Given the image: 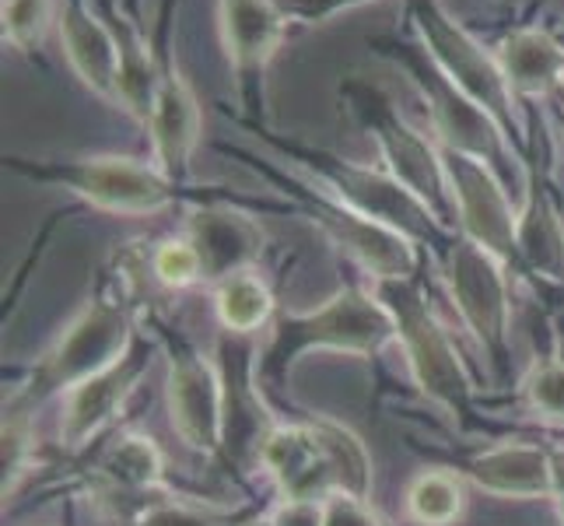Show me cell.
<instances>
[{
    "label": "cell",
    "instance_id": "6da1fadb",
    "mask_svg": "<svg viewBox=\"0 0 564 526\" xmlns=\"http://www.w3.org/2000/svg\"><path fill=\"white\" fill-rule=\"evenodd\" d=\"M133 341H138V330H133L130 288L127 278H116L112 288H102L99 296L88 299L53 347L32 365L29 383L18 389L11 404L32 411V404H43L56 394L67 397L74 386L120 362Z\"/></svg>",
    "mask_w": 564,
    "mask_h": 526
},
{
    "label": "cell",
    "instance_id": "7a4b0ae2",
    "mask_svg": "<svg viewBox=\"0 0 564 526\" xmlns=\"http://www.w3.org/2000/svg\"><path fill=\"white\" fill-rule=\"evenodd\" d=\"M397 341V323L389 309L376 299V291L347 285L334 291L323 305L305 309V313H284L260 351L257 379L281 383L291 365L308 351H347V355H379V351Z\"/></svg>",
    "mask_w": 564,
    "mask_h": 526
},
{
    "label": "cell",
    "instance_id": "3957f363",
    "mask_svg": "<svg viewBox=\"0 0 564 526\" xmlns=\"http://www.w3.org/2000/svg\"><path fill=\"white\" fill-rule=\"evenodd\" d=\"M376 299L389 309L397 323V341L411 365V376L421 394L438 404L442 411L463 418L470 411L474 383L466 376V365L456 355L449 330L442 326L435 309L427 305L421 281H379Z\"/></svg>",
    "mask_w": 564,
    "mask_h": 526
},
{
    "label": "cell",
    "instance_id": "277c9868",
    "mask_svg": "<svg viewBox=\"0 0 564 526\" xmlns=\"http://www.w3.org/2000/svg\"><path fill=\"white\" fill-rule=\"evenodd\" d=\"M411 22L435 67L449 77L466 99L491 116L505 138L519 141L522 138L519 112H516L519 99L498 64V53L484 50L438 0H411Z\"/></svg>",
    "mask_w": 564,
    "mask_h": 526
},
{
    "label": "cell",
    "instance_id": "5b68a950",
    "mask_svg": "<svg viewBox=\"0 0 564 526\" xmlns=\"http://www.w3.org/2000/svg\"><path fill=\"white\" fill-rule=\"evenodd\" d=\"M347 106L358 112L365 130H372V138L382 151L386 172L397 183H403L414 197L435 214V222L453 232L459 225L456 218V197L449 186V172H445L438 141H427L417 133L403 116L393 109V103L382 92L368 85H351L347 88Z\"/></svg>",
    "mask_w": 564,
    "mask_h": 526
},
{
    "label": "cell",
    "instance_id": "8992f818",
    "mask_svg": "<svg viewBox=\"0 0 564 526\" xmlns=\"http://www.w3.org/2000/svg\"><path fill=\"white\" fill-rule=\"evenodd\" d=\"M386 46L393 50V61L411 74V82L424 95L438 148L470 154V159L491 165L509 183L516 175V151L491 116L466 99L449 77L435 67L424 46H406V43H386Z\"/></svg>",
    "mask_w": 564,
    "mask_h": 526
},
{
    "label": "cell",
    "instance_id": "52a82bcc",
    "mask_svg": "<svg viewBox=\"0 0 564 526\" xmlns=\"http://www.w3.org/2000/svg\"><path fill=\"white\" fill-rule=\"evenodd\" d=\"M8 165L22 175H32V180L64 186L74 197H82L91 207L109 214H159L176 201L180 190V183H172L159 165L120 159V154H95V159H70V162H35V165L11 159Z\"/></svg>",
    "mask_w": 564,
    "mask_h": 526
},
{
    "label": "cell",
    "instance_id": "ba28073f",
    "mask_svg": "<svg viewBox=\"0 0 564 526\" xmlns=\"http://www.w3.org/2000/svg\"><path fill=\"white\" fill-rule=\"evenodd\" d=\"M295 159L316 175V183L326 186L329 197H337L340 204L355 207L365 218H376L389 228L403 232L406 239H414L417 246H438L449 232H445L435 214L427 211L411 190L403 183H397L389 172L379 169H368L358 165L351 159H340V154H329V151H308V148H288Z\"/></svg>",
    "mask_w": 564,
    "mask_h": 526
},
{
    "label": "cell",
    "instance_id": "9c48e42d",
    "mask_svg": "<svg viewBox=\"0 0 564 526\" xmlns=\"http://www.w3.org/2000/svg\"><path fill=\"white\" fill-rule=\"evenodd\" d=\"M445 285L459 309L466 330L477 337L495 373L505 376L512 358V299H509V267L495 253L480 249L466 236H453L445 249Z\"/></svg>",
    "mask_w": 564,
    "mask_h": 526
},
{
    "label": "cell",
    "instance_id": "30bf717a",
    "mask_svg": "<svg viewBox=\"0 0 564 526\" xmlns=\"http://www.w3.org/2000/svg\"><path fill=\"white\" fill-rule=\"evenodd\" d=\"M169 415L193 453L225 457V379L221 368L186 337L169 341Z\"/></svg>",
    "mask_w": 564,
    "mask_h": 526
},
{
    "label": "cell",
    "instance_id": "8fae6325",
    "mask_svg": "<svg viewBox=\"0 0 564 526\" xmlns=\"http://www.w3.org/2000/svg\"><path fill=\"white\" fill-rule=\"evenodd\" d=\"M302 204L329 239H334L347 257L358 260L365 275L379 281H414L417 278V243L406 239L403 232L389 228L376 218H365L355 207L340 204L329 193H316L302 186Z\"/></svg>",
    "mask_w": 564,
    "mask_h": 526
},
{
    "label": "cell",
    "instance_id": "7c38bea8",
    "mask_svg": "<svg viewBox=\"0 0 564 526\" xmlns=\"http://www.w3.org/2000/svg\"><path fill=\"white\" fill-rule=\"evenodd\" d=\"M445 172H449V186L456 197V218H459V236L477 243L480 249L495 253V257L516 270V225L519 211L512 207L509 193H505V180L470 154H459L449 148H438Z\"/></svg>",
    "mask_w": 564,
    "mask_h": 526
},
{
    "label": "cell",
    "instance_id": "4fadbf2b",
    "mask_svg": "<svg viewBox=\"0 0 564 526\" xmlns=\"http://www.w3.org/2000/svg\"><path fill=\"white\" fill-rule=\"evenodd\" d=\"M218 18L239 99L249 112H257L263 106L267 67L284 43L288 11L278 0H218Z\"/></svg>",
    "mask_w": 564,
    "mask_h": 526
},
{
    "label": "cell",
    "instance_id": "5bb4252c",
    "mask_svg": "<svg viewBox=\"0 0 564 526\" xmlns=\"http://www.w3.org/2000/svg\"><path fill=\"white\" fill-rule=\"evenodd\" d=\"M148 368H151V344L148 337L138 334V341L127 347V355L120 362H112L99 376H91L70 389L64 397V418H61V446L67 453L85 450L91 439H99L106 432L109 421L123 411V404L144 379Z\"/></svg>",
    "mask_w": 564,
    "mask_h": 526
},
{
    "label": "cell",
    "instance_id": "9a60e30c",
    "mask_svg": "<svg viewBox=\"0 0 564 526\" xmlns=\"http://www.w3.org/2000/svg\"><path fill=\"white\" fill-rule=\"evenodd\" d=\"M186 239L193 243L207 285L252 270L263 253V228L249 214L225 204H200L186 214Z\"/></svg>",
    "mask_w": 564,
    "mask_h": 526
},
{
    "label": "cell",
    "instance_id": "2e32d148",
    "mask_svg": "<svg viewBox=\"0 0 564 526\" xmlns=\"http://www.w3.org/2000/svg\"><path fill=\"white\" fill-rule=\"evenodd\" d=\"M148 138L154 151V165L172 183H183L189 175L193 151L200 144V106L172 56L162 61V85L148 116Z\"/></svg>",
    "mask_w": 564,
    "mask_h": 526
},
{
    "label": "cell",
    "instance_id": "e0dca14e",
    "mask_svg": "<svg viewBox=\"0 0 564 526\" xmlns=\"http://www.w3.org/2000/svg\"><path fill=\"white\" fill-rule=\"evenodd\" d=\"M260 466L284 498L326 502L337 492L313 425H274L260 446Z\"/></svg>",
    "mask_w": 564,
    "mask_h": 526
},
{
    "label": "cell",
    "instance_id": "ac0fdd59",
    "mask_svg": "<svg viewBox=\"0 0 564 526\" xmlns=\"http://www.w3.org/2000/svg\"><path fill=\"white\" fill-rule=\"evenodd\" d=\"M56 25H61V43L77 77L95 95H102L106 103L120 106V88H116V77H120V39H116V32L99 14H91V8H85V0H67L56 11Z\"/></svg>",
    "mask_w": 564,
    "mask_h": 526
},
{
    "label": "cell",
    "instance_id": "d6986e66",
    "mask_svg": "<svg viewBox=\"0 0 564 526\" xmlns=\"http://www.w3.org/2000/svg\"><path fill=\"white\" fill-rule=\"evenodd\" d=\"M463 474L480 492L501 498H551L554 492V466L551 453L540 446L505 442L495 450H484L463 463Z\"/></svg>",
    "mask_w": 564,
    "mask_h": 526
},
{
    "label": "cell",
    "instance_id": "ffe728a7",
    "mask_svg": "<svg viewBox=\"0 0 564 526\" xmlns=\"http://www.w3.org/2000/svg\"><path fill=\"white\" fill-rule=\"evenodd\" d=\"M516 260L519 275L543 285L564 288V218L543 183H530L527 204L519 207L516 225Z\"/></svg>",
    "mask_w": 564,
    "mask_h": 526
},
{
    "label": "cell",
    "instance_id": "44dd1931",
    "mask_svg": "<svg viewBox=\"0 0 564 526\" xmlns=\"http://www.w3.org/2000/svg\"><path fill=\"white\" fill-rule=\"evenodd\" d=\"M498 64L509 77L516 99H543V95L561 88L564 46L547 29H512L498 46Z\"/></svg>",
    "mask_w": 564,
    "mask_h": 526
},
{
    "label": "cell",
    "instance_id": "7402d4cb",
    "mask_svg": "<svg viewBox=\"0 0 564 526\" xmlns=\"http://www.w3.org/2000/svg\"><path fill=\"white\" fill-rule=\"evenodd\" d=\"M99 477L109 495H151L165 484V457L148 436H123L99 457Z\"/></svg>",
    "mask_w": 564,
    "mask_h": 526
},
{
    "label": "cell",
    "instance_id": "603a6c76",
    "mask_svg": "<svg viewBox=\"0 0 564 526\" xmlns=\"http://www.w3.org/2000/svg\"><path fill=\"white\" fill-rule=\"evenodd\" d=\"M112 32L120 39V77H116L120 109H127L133 120L148 127L154 95H159V85H162V64L154 61L148 39L130 22H123V18H120V25H112Z\"/></svg>",
    "mask_w": 564,
    "mask_h": 526
},
{
    "label": "cell",
    "instance_id": "cb8c5ba5",
    "mask_svg": "<svg viewBox=\"0 0 564 526\" xmlns=\"http://www.w3.org/2000/svg\"><path fill=\"white\" fill-rule=\"evenodd\" d=\"M214 313H218L225 334L249 337L274 316V296L252 270H242V275H231L221 285H214Z\"/></svg>",
    "mask_w": 564,
    "mask_h": 526
},
{
    "label": "cell",
    "instance_id": "d4e9b609",
    "mask_svg": "<svg viewBox=\"0 0 564 526\" xmlns=\"http://www.w3.org/2000/svg\"><path fill=\"white\" fill-rule=\"evenodd\" d=\"M308 425H313V432L323 446V457L329 463L337 492L368 502V492H372V460H368L365 442L340 421L308 418Z\"/></svg>",
    "mask_w": 564,
    "mask_h": 526
},
{
    "label": "cell",
    "instance_id": "484cf974",
    "mask_svg": "<svg viewBox=\"0 0 564 526\" xmlns=\"http://www.w3.org/2000/svg\"><path fill=\"white\" fill-rule=\"evenodd\" d=\"M154 495V492H151ZM141 495L138 509L130 516V526H246L252 509H218V505H197L186 498H151Z\"/></svg>",
    "mask_w": 564,
    "mask_h": 526
},
{
    "label": "cell",
    "instance_id": "4316f807",
    "mask_svg": "<svg viewBox=\"0 0 564 526\" xmlns=\"http://www.w3.org/2000/svg\"><path fill=\"white\" fill-rule=\"evenodd\" d=\"M406 513L421 526H449L463 513V484L456 474L424 471L406 489Z\"/></svg>",
    "mask_w": 564,
    "mask_h": 526
},
{
    "label": "cell",
    "instance_id": "83f0119b",
    "mask_svg": "<svg viewBox=\"0 0 564 526\" xmlns=\"http://www.w3.org/2000/svg\"><path fill=\"white\" fill-rule=\"evenodd\" d=\"M522 400L536 418L564 425V365L554 355L530 365V373L522 376Z\"/></svg>",
    "mask_w": 564,
    "mask_h": 526
},
{
    "label": "cell",
    "instance_id": "f1b7e54d",
    "mask_svg": "<svg viewBox=\"0 0 564 526\" xmlns=\"http://www.w3.org/2000/svg\"><path fill=\"white\" fill-rule=\"evenodd\" d=\"M32 460V425L25 407H4V432H0V466H4V498L14 495L18 481L29 474Z\"/></svg>",
    "mask_w": 564,
    "mask_h": 526
},
{
    "label": "cell",
    "instance_id": "f546056e",
    "mask_svg": "<svg viewBox=\"0 0 564 526\" xmlns=\"http://www.w3.org/2000/svg\"><path fill=\"white\" fill-rule=\"evenodd\" d=\"M56 18L53 0H0V22L4 39L18 50H32L43 43L46 25Z\"/></svg>",
    "mask_w": 564,
    "mask_h": 526
},
{
    "label": "cell",
    "instance_id": "4dcf8cb0",
    "mask_svg": "<svg viewBox=\"0 0 564 526\" xmlns=\"http://www.w3.org/2000/svg\"><path fill=\"white\" fill-rule=\"evenodd\" d=\"M151 275L154 281H162L165 288H189L204 281V267H200V257L197 249H193V243L183 236V239H165L159 243V249L151 253Z\"/></svg>",
    "mask_w": 564,
    "mask_h": 526
},
{
    "label": "cell",
    "instance_id": "1f68e13d",
    "mask_svg": "<svg viewBox=\"0 0 564 526\" xmlns=\"http://www.w3.org/2000/svg\"><path fill=\"white\" fill-rule=\"evenodd\" d=\"M326 526H382V519L368 509L365 498L334 492L326 498Z\"/></svg>",
    "mask_w": 564,
    "mask_h": 526
},
{
    "label": "cell",
    "instance_id": "d6a6232c",
    "mask_svg": "<svg viewBox=\"0 0 564 526\" xmlns=\"http://www.w3.org/2000/svg\"><path fill=\"white\" fill-rule=\"evenodd\" d=\"M274 526H326V502H308V498H284L274 513H270Z\"/></svg>",
    "mask_w": 564,
    "mask_h": 526
},
{
    "label": "cell",
    "instance_id": "836d02e7",
    "mask_svg": "<svg viewBox=\"0 0 564 526\" xmlns=\"http://www.w3.org/2000/svg\"><path fill=\"white\" fill-rule=\"evenodd\" d=\"M365 4H376V0H291V11L308 18V22H323V18H334L340 11H355Z\"/></svg>",
    "mask_w": 564,
    "mask_h": 526
},
{
    "label": "cell",
    "instance_id": "e575fe53",
    "mask_svg": "<svg viewBox=\"0 0 564 526\" xmlns=\"http://www.w3.org/2000/svg\"><path fill=\"white\" fill-rule=\"evenodd\" d=\"M551 466H554V492H551V502L557 505L561 523H564V453H551Z\"/></svg>",
    "mask_w": 564,
    "mask_h": 526
},
{
    "label": "cell",
    "instance_id": "d590c367",
    "mask_svg": "<svg viewBox=\"0 0 564 526\" xmlns=\"http://www.w3.org/2000/svg\"><path fill=\"white\" fill-rule=\"evenodd\" d=\"M246 526H274V523H270V516H252Z\"/></svg>",
    "mask_w": 564,
    "mask_h": 526
},
{
    "label": "cell",
    "instance_id": "8d00e7d4",
    "mask_svg": "<svg viewBox=\"0 0 564 526\" xmlns=\"http://www.w3.org/2000/svg\"><path fill=\"white\" fill-rule=\"evenodd\" d=\"M554 358H557V362L564 365V334L557 337V351H554Z\"/></svg>",
    "mask_w": 564,
    "mask_h": 526
},
{
    "label": "cell",
    "instance_id": "74e56055",
    "mask_svg": "<svg viewBox=\"0 0 564 526\" xmlns=\"http://www.w3.org/2000/svg\"><path fill=\"white\" fill-rule=\"evenodd\" d=\"M561 88H564V74H561Z\"/></svg>",
    "mask_w": 564,
    "mask_h": 526
}]
</instances>
